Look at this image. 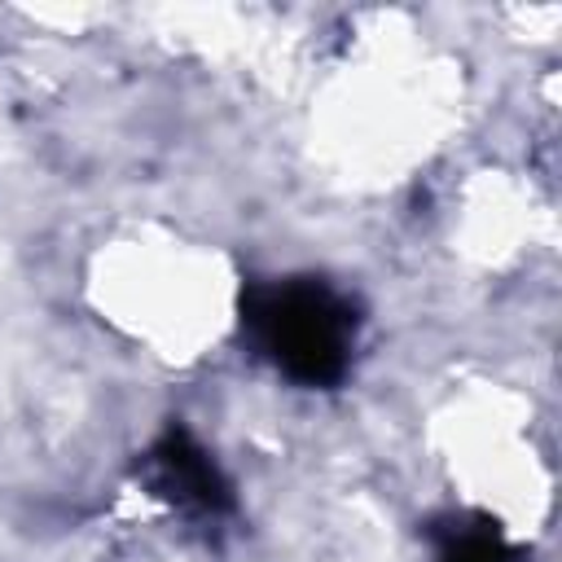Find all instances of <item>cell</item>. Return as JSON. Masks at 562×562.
Returning a JSON list of instances; mask_svg holds the SVG:
<instances>
[{"mask_svg":"<svg viewBox=\"0 0 562 562\" xmlns=\"http://www.w3.org/2000/svg\"><path fill=\"white\" fill-rule=\"evenodd\" d=\"M422 452L443 496L505 544H536L558 514V465L536 400L505 378L465 373L422 417Z\"/></svg>","mask_w":562,"mask_h":562,"instance_id":"3","label":"cell"},{"mask_svg":"<svg viewBox=\"0 0 562 562\" xmlns=\"http://www.w3.org/2000/svg\"><path fill=\"white\" fill-rule=\"evenodd\" d=\"M536 193L522 171L474 167L461 176L448 202V246L470 268H509L536 241Z\"/></svg>","mask_w":562,"mask_h":562,"instance_id":"4","label":"cell"},{"mask_svg":"<svg viewBox=\"0 0 562 562\" xmlns=\"http://www.w3.org/2000/svg\"><path fill=\"white\" fill-rule=\"evenodd\" d=\"M461 114V61L413 18L373 13L312 83L307 145L329 180L373 193L430 167Z\"/></svg>","mask_w":562,"mask_h":562,"instance_id":"1","label":"cell"},{"mask_svg":"<svg viewBox=\"0 0 562 562\" xmlns=\"http://www.w3.org/2000/svg\"><path fill=\"white\" fill-rule=\"evenodd\" d=\"M75 294L119 351L162 373H193L237 342L250 277L211 233L145 215L88 241Z\"/></svg>","mask_w":562,"mask_h":562,"instance_id":"2","label":"cell"}]
</instances>
